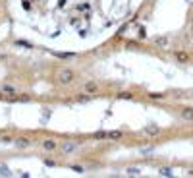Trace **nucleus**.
Masks as SVG:
<instances>
[{
  "label": "nucleus",
  "mask_w": 193,
  "mask_h": 178,
  "mask_svg": "<svg viewBox=\"0 0 193 178\" xmlns=\"http://www.w3.org/2000/svg\"><path fill=\"white\" fill-rule=\"evenodd\" d=\"M58 81L62 83V85H68V83L73 81V72L70 68H60L58 70Z\"/></svg>",
  "instance_id": "f257e3e1"
},
{
  "label": "nucleus",
  "mask_w": 193,
  "mask_h": 178,
  "mask_svg": "<svg viewBox=\"0 0 193 178\" xmlns=\"http://www.w3.org/2000/svg\"><path fill=\"white\" fill-rule=\"evenodd\" d=\"M83 89H85V93H89V95H95V93H99V83L96 81H93V79H89V81L83 85Z\"/></svg>",
  "instance_id": "f03ea898"
},
{
  "label": "nucleus",
  "mask_w": 193,
  "mask_h": 178,
  "mask_svg": "<svg viewBox=\"0 0 193 178\" xmlns=\"http://www.w3.org/2000/svg\"><path fill=\"white\" fill-rule=\"evenodd\" d=\"M77 149V143H73V141H64V143H60V151L62 153H71Z\"/></svg>",
  "instance_id": "7ed1b4c3"
},
{
  "label": "nucleus",
  "mask_w": 193,
  "mask_h": 178,
  "mask_svg": "<svg viewBox=\"0 0 193 178\" xmlns=\"http://www.w3.org/2000/svg\"><path fill=\"white\" fill-rule=\"evenodd\" d=\"M43 149H46V151H54V149H58V143L54 140H45L43 141Z\"/></svg>",
  "instance_id": "20e7f679"
},
{
  "label": "nucleus",
  "mask_w": 193,
  "mask_h": 178,
  "mask_svg": "<svg viewBox=\"0 0 193 178\" xmlns=\"http://www.w3.org/2000/svg\"><path fill=\"white\" fill-rule=\"evenodd\" d=\"M145 134H147V136H158V134H160V128L154 126V124H151V126L145 128Z\"/></svg>",
  "instance_id": "39448f33"
},
{
  "label": "nucleus",
  "mask_w": 193,
  "mask_h": 178,
  "mask_svg": "<svg viewBox=\"0 0 193 178\" xmlns=\"http://www.w3.org/2000/svg\"><path fill=\"white\" fill-rule=\"evenodd\" d=\"M122 136H124V134L120 132V130H112V132H106V138H108V140H120Z\"/></svg>",
  "instance_id": "423d86ee"
},
{
  "label": "nucleus",
  "mask_w": 193,
  "mask_h": 178,
  "mask_svg": "<svg viewBox=\"0 0 193 178\" xmlns=\"http://www.w3.org/2000/svg\"><path fill=\"white\" fill-rule=\"evenodd\" d=\"M153 41H154V44H158V47H168V37H154Z\"/></svg>",
  "instance_id": "0eeeda50"
},
{
  "label": "nucleus",
  "mask_w": 193,
  "mask_h": 178,
  "mask_svg": "<svg viewBox=\"0 0 193 178\" xmlns=\"http://www.w3.org/2000/svg\"><path fill=\"white\" fill-rule=\"evenodd\" d=\"M181 118H183V120H193V108L181 110Z\"/></svg>",
  "instance_id": "6e6552de"
},
{
  "label": "nucleus",
  "mask_w": 193,
  "mask_h": 178,
  "mask_svg": "<svg viewBox=\"0 0 193 178\" xmlns=\"http://www.w3.org/2000/svg\"><path fill=\"white\" fill-rule=\"evenodd\" d=\"M4 93H10V95H16V93H18V89L14 87V85H4Z\"/></svg>",
  "instance_id": "1a4fd4ad"
},
{
  "label": "nucleus",
  "mask_w": 193,
  "mask_h": 178,
  "mask_svg": "<svg viewBox=\"0 0 193 178\" xmlns=\"http://www.w3.org/2000/svg\"><path fill=\"white\" fill-rule=\"evenodd\" d=\"M176 58H178L180 62H187V58H189V56H187L186 52H176Z\"/></svg>",
  "instance_id": "9d476101"
},
{
  "label": "nucleus",
  "mask_w": 193,
  "mask_h": 178,
  "mask_svg": "<svg viewBox=\"0 0 193 178\" xmlns=\"http://www.w3.org/2000/svg\"><path fill=\"white\" fill-rule=\"evenodd\" d=\"M128 174L129 176H139L141 172H139V168H128Z\"/></svg>",
  "instance_id": "9b49d317"
},
{
  "label": "nucleus",
  "mask_w": 193,
  "mask_h": 178,
  "mask_svg": "<svg viewBox=\"0 0 193 178\" xmlns=\"http://www.w3.org/2000/svg\"><path fill=\"white\" fill-rule=\"evenodd\" d=\"M18 145L19 147H27V145H31V141L29 140H18Z\"/></svg>",
  "instance_id": "f8f14e48"
},
{
  "label": "nucleus",
  "mask_w": 193,
  "mask_h": 178,
  "mask_svg": "<svg viewBox=\"0 0 193 178\" xmlns=\"http://www.w3.org/2000/svg\"><path fill=\"white\" fill-rule=\"evenodd\" d=\"M93 138H96V140H103V138H104V140H106V132H96Z\"/></svg>",
  "instance_id": "ddd939ff"
},
{
  "label": "nucleus",
  "mask_w": 193,
  "mask_h": 178,
  "mask_svg": "<svg viewBox=\"0 0 193 178\" xmlns=\"http://www.w3.org/2000/svg\"><path fill=\"white\" fill-rule=\"evenodd\" d=\"M160 174L162 176H172V170L170 168H160Z\"/></svg>",
  "instance_id": "4468645a"
},
{
  "label": "nucleus",
  "mask_w": 193,
  "mask_h": 178,
  "mask_svg": "<svg viewBox=\"0 0 193 178\" xmlns=\"http://www.w3.org/2000/svg\"><path fill=\"white\" fill-rule=\"evenodd\" d=\"M12 172L8 170V168H0V176H10Z\"/></svg>",
  "instance_id": "2eb2a0df"
},
{
  "label": "nucleus",
  "mask_w": 193,
  "mask_h": 178,
  "mask_svg": "<svg viewBox=\"0 0 193 178\" xmlns=\"http://www.w3.org/2000/svg\"><path fill=\"white\" fill-rule=\"evenodd\" d=\"M149 97H151V99H162L164 95H162V93H151Z\"/></svg>",
  "instance_id": "dca6fc26"
},
{
  "label": "nucleus",
  "mask_w": 193,
  "mask_h": 178,
  "mask_svg": "<svg viewBox=\"0 0 193 178\" xmlns=\"http://www.w3.org/2000/svg\"><path fill=\"white\" fill-rule=\"evenodd\" d=\"M71 170H73V172H83V166H71Z\"/></svg>",
  "instance_id": "f3484780"
},
{
  "label": "nucleus",
  "mask_w": 193,
  "mask_h": 178,
  "mask_svg": "<svg viewBox=\"0 0 193 178\" xmlns=\"http://www.w3.org/2000/svg\"><path fill=\"white\" fill-rule=\"evenodd\" d=\"M87 8H89L87 4H79V6H75V10H87Z\"/></svg>",
  "instance_id": "a211bd4d"
},
{
  "label": "nucleus",
  "mask_w": 193,
  "mask_h": 178,
  "mask_svg": "<svg viewBox=\"0 0 193 178\" xmlns=\"http://www.w3.org/2000/svg\"><path fill=\"white\" fill-rule=\"evenodd\" d=\"M191 33H193V29H191Z\"/></svg>",
  "instance_id": "6ab92c4d"
}]
</instances>
